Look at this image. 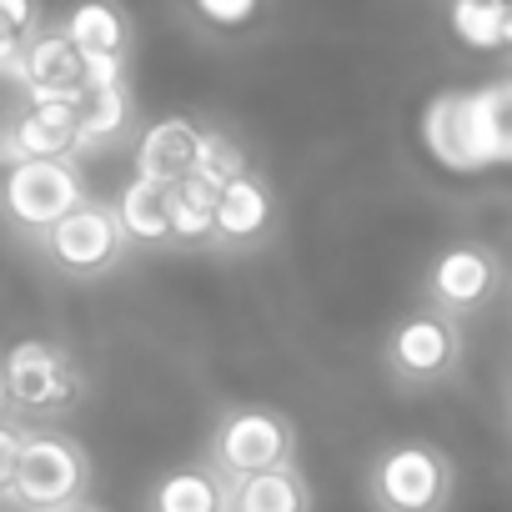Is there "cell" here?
Returning a JSON list of instances; mask_svg holds the SVG:
<instances>
[{
	"instance_id": "cell-1",
	"label": "cell",
	"mask_w": 512,
	"mask_h": 512,
	"mask_svg": "<svg viewBox=\"0 0 512 512\" xmlns=\"http://www.w3.org/2000/svg\"><path fill=\"white\" fill-rule=\"evenodd\" d=\"M367 497L377 512H447L452 502V462L432 442H392L377 452L367 472Z\"/></svg>"
},
{
	"instance_id": "cell-2",
	"label": "cell",
	"mask_w": 512,
	"mask_h": 512,
	"mask_svg": "<svg viewBox=\"0 0 512 512\" xmlns=\"http://www.w3.org/2000/svg\"><path fill=\"white\" fill-rule=\"evenodd\" d=\"M0 377H6V397L31 417H66L86 392L76 352L51 337H21L0 357Z\"/></svg>"
},
{
	"instance_id": "cell-3",
	"label": "cell",
	"mask_w": 512,
	"mask_h": 512,
	"mask_svg": "<svg viewBox=\"0 0 512 512\" xmlns=\"http://www.w3.org/2000/svg\"><path fill=\"white\" fill-rule=\"evenodd\" d=\"M206 462L226 482L292 467L297 462V427L277 407H231L211 432V457Z\"/></svg>"
},
{
	"instance_id": "cell-4",
	"label": "cell",
	"mask_w": 512,
	"mask_h": 512,
	"mask_svg": "<svg viewBox=\"0 0 512 512\" xmlns=\"http://www.w3.org/2000/svg\"><path fill=\"white\" fill-rule=\"evenodd\" d=\"M86 487H91V462L71 437L26 432L16 487H11V502L21 512H66L86 497Z\"/></svg>"
},
{
	"instance_id": "cell-5",
	"label": "cell",
	"mask_w": 512,
	"mask_h": 512,
	"mask_svg": "<svg viewBox=\"0 0 512 512\" xmlns=\"http://www.w3.org/2000/svg\"><path fill=\"white\" fill-rule=\"evenodd\" d=\"M86 201V181L71 161H16L0 181V216L26 236H46Z\"/></svg>"
},
{
	"instance_id": "cell-6",
	"label": "cell",
	"mask_w": 512,
	"mask_h": 512,
	"mask_svg": "<svg viewBox=\"0 0 512 512\" xmlns=\"http://www.w3.org/2000/svg\"><path fill=\"white\" fill-rule=\"evenodd\" d=\"M457 362H462V327H457V317H447L437 307L407 312L387 337V367L412 387H432V382L452 377Z\"/></svg>"
},
{
	"instance_id": "cell-7",
	"label": "cell",
	"mask_w": 512,
	"mask_h": 512,
	"mask_svg": "<svg viewBox=\"0 0 512 512\" xmlns=\"http://www.w3.org/2000/svg\"><path fill=\"white\" fill-rule=\"evenodd\" d=\"M46 256L71 272V277H101L121 262V251H126V236L116 226V211L101 206V201H81L71 216H61L46 236Z\"/></svg>"
},
{
	"instance_id": "cell-8",
	"label": "cell",
	"mask_w": 512,
	"mask_h": 512,
	"mask_svg": "<svg viewBox=\"0 0 512 512\" xmlns=\"http://www.w3.org/2000/svg\"><path fill=\"white\" fill-rule=\"evenodd\" d=\"M497 287H502V262H497V251H487L482 241H452L447 251H437V262L427 267V297L447 317L482 312L497 297Z\"/></svg>"
},
{
	"instance_id": "cell-9",
	"label": "cell",
	"mask_w": 512,
	"mask_h": 512,
	"mask_svg": "<svg viewBox=\"0 0 512 512\" xmlns=\"http://www.w3.org/2000/svg\"><path fill=\"white\" fill-rule=\"evenodd\" d=\"M422 146H427V156L442 171H457V176L487 171L482 136H477V111H472V91H437L422 106Z\"/></svg>"
},
{
	"instance_id": "cell-10",
	"label": "cell",
	"mask_w": 512,
	"mask_h": 512,
	"mask_svg": "<svg viewBox=\"0 0 512 512\" xmlns=\"http://www.w3.org/2000/svg\"><path fill=\"white\" fill-rule=\"evenodd\" d=\"M16 66H21V76H26L36 101H81V91H86V56L61 31L31 36L21 46Z\"/></svg>"
},
{
	"instance_id": "cell-11",
	"label": "cell",
	"mask_w": 512,
	"mask_h": 512,
	"mask_svg": "<svg viewBox=\"0 0 512 512\" xmlns=\"http://www.w3.org/2000/svg\"><path fill=\"white\" fill-rule=\"evenodd\" d=\"M201 131L196 121L186 116H166V121H151L136 141V176L146 181H161V186H176L196 171V151H201Z\"/></svg>"
},
{
	"instance_id": "cell-12",
	"label": "cell",
	"mask_w": 512,
	"mask_h": 512,
	"mask_svg": "<svg viewBox=\"0 0 512 512\" xmlns=\"http://www.w3.org/2000/svg\"><path fill=\"white\" fill-rule=\"evenodd\" d=\"M151 512H231V482L211 462H181L156 477Z\"/></svg>"
},
{
	"instance_id": "cell-13",
	"label": "cell",
	"mask_w": 512,
	"mask_h": 512,
	"mask_svg": "<svg viewBox=\"0 0 512 512\" xmlns=\"http://www.w3.org/2000/svg\"><path fill=\"white\" fill-rule=\"evenodd\" d=\"M272 226V191L267 181L241 176L231 186L216 191V221H211V241H256Z\"/></svg>"
},
{
	"instance_id": "cell-14",
	"label": "cell",
	"mask_w": 512,
	"mask_h": 512,
	"mask_svg": "<svg viewBox=\"0 0 512 512\" xmlns=\"http://www.w3.org/2000/svg\"><path fill=\"white\" fill-rule=\"evenodd\" d=\"M76 156V101H36L16 131V161H71Z\"/></svg>"
},
{
	"instance_id": "cell-15",
	"label": "cell",
	"mask_w": 512,
	"mask_h": 512,
	"mask_svg": "<svg viewBox=\"0 0 512 512\" xmlns=\"http://www.w3.org/2000/svg\"><path fill=\"white\" fill-rule=\"evenodd\" d=\"M231 512H312V482L302 467H277L231 482Z\"/></svg>"
},
{
	"instance_id": "cell-16",
	"label": "cell",
	"mask_w": 512,
	"mask_h": 512,
	"mask_svg": "<svg viewBox=\"0 0 512 512\" xmlns=\"http://www.w3.org/2000/svg\"><path fill=\"white\" fill-rule=\"evenodd\" d=\"M111 211L126 241H171V186L131 176Z\"/></svg>"
},
{
	"instance_id": "cell-17",
	"label": "cell",
	"mask_w": 512,
	"mask_h": 512,
	"mask_svg": "<svg viewBox=\"0 0 512 512\" xmlns=\"http://www.w3.org/2000/svg\"><path fill=\"white\" fill-rule=\"evenodd\" d=\"M131 126V91L121 86H91L76 101V151H101Z\"/></svg>"
},
{
	"instance_id": "cell-18",
	"label": "cell",
	"mask_w": 512,
	"mask_h": 512,
	"mask_svg": "<svg viewBox=\"0 0 512 512\" xmlns=\"http://www.w3.org/2000/svg\"><path fill=\"white\" fill-rule=\"evenodd\" d=\"M61 36L81 51V56H121L126 61V16L111 6V0H86L76 6L61 26Z\"/></svg>"
},
{
	"instance_id": "cell-19",
	"label": "cell",
	"mask_w": 512,
	"mask_h": 512,
	"mask_svg": "<svg viewBox=\"0 0 512 512\" xmlns=\"http://www.w3.org/2000/svg\"><path fill=\"white\" fill-rule=\"evenodd\" d=\"M452 36L467 51H512V16L507 0H452Z\"/></svg>"
},
{
	"instance_id": "cell-20",
	"label": "cell",
	"mask_w": 512,
	"mask_h": 512,
	"mask_svg": "<svg viewBox=\"0 0 512 512\" xmlns=\"http://www.w3.org/2000/svg\"><path fill=\"white\" fill-rule=\"evenodd\" d=\"M472 111H477V136H482L487 166H512V76L477 86Z\"/></svg>"
},
{
	"instance_id": "cell-21",
	"label": "cell",
	"mask_w": 512,
	"mask_h": 512,
	"mask_svg": "<svg viewBox=\"0 0 512 512\" xmlns=\"http://www.w3.org/2000/svg\"><path fill=\"white\" fill-rule=\"evenodd\" d=\"M216 221V191L201 186L196 176L171 186V241H211Z\"/></svg>"
},
{
	"instance_id": "cell-22",
	"label": "cell",
	"mask_w": 512,
	"mask_h": 512,
	"mask_svg": "<svg viewBox=\"0 0 512 512\" xmlns=\"http://www.w3.org/2000/svg\"><path fill=\"white\" fill-rule=\"evenodd\" d=\"M191 176H196L201 186L221 191V186L251 176V166H246V151H241L231 136H221V131H201V151H196V171H191Z\"/></svg>"
},
{
	"instance_id": "cell-23",
	"label": "cell",
	"mask_w": 512,
	"mask_h": 512,
	"mask_svg": "<svg viewBox=\"0 0 512 512\" xmlns=\"http://www.w3.org/2000/svg\"><path fill=\"white\" fill-rule=\"evenodd\" d=\"M31 106H36V96H31L21 66L16 61L0 66V166H16V131Z\"/></svg>"
},
{
	"instance_id": "cell-24",
	"label": "cell",
	"mask_w": 512,
	"mask_h": 512,
	"mask_svg": "<svg viewBox=\"0 0 512 512\" xmlns=\"http://www.w3.org/2000/svg\"><path fill=\"white\" fill-rule=\"evenodd\" d=\"M21 447H26V427H16V422H0V502H11L16 467H21Z\"/></svg>"
},
{
	"instance_id": "cell-25",
	"label": "cell",
	"mask_w": 512,
	"mask_h": 512,
	"mask_svg": "<svg viewBox=\"0 0 512 512\" xmlns=\"http://www.w3.org/2000/svg\"><path fill=\"white\" fill-rule=\"evenodd\" d=\"M191 6H196L211 26L236 31V26H246V21L256 16V6H262V0H191Z\"/></svg>"
},
{
	"instance_id": "cell-26",
	"label": "cell",
	"mask_w": 512,
	"mask_h": 512,
	"mask_svg": "<svg viewBox=\"0 0 512 512\" xmlns=\"http://www.w3.org/2000/svg\"><path fill=\"white\" fill-rule=\"evenodd\" d=\"M36 0H0V41H31Z\"/></svg>"
},
{
	"instance_id": "cell-27",
	"label": "cell",
	"mask_w": 512,
	"mask_h": 512,
	"mask_svg": "<svg viewBox=\"0 0 512 512\" xmlns=\"http://www.w3.org/2000/svg\"><path fill=\"white\" fill-rule=\"evenodd\" d=\"M11 407V397H6V377H0V412H6Z\"/></svg>"
},
{
	"instance_id": "cell-28",
	"label": "cell",
	"mask_w": 512,
	"mask_h": 512,
	"mask_svg": "<svg viewBox=\"0 0 512 512\" xmlns=\"http://www.w3.org/2000/svg\"><path fill=\"white\" fill-rule=\"evenodd\" d=\"M66 512H96V507H86V502H76V507H66Z\"/></svg>"
},
{
	"instance_id": "cell-29",
	"label": "cell",
	"mask_w": 512,
	"mask_h": 512,
	"mask_svg": "<svg viewBox=\"0 0 512 512\" xmlns=\"http://www.w3.org/2000/svg\"><path fill=\"white\" fill-rule=\"evenodd\" d=\"M507 16H512V0H507Z\"/></svg>"
}]
</instances>
